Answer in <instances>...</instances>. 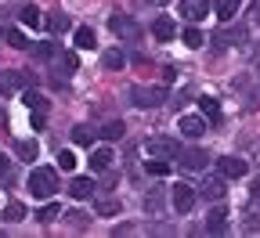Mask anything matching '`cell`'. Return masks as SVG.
Segmentation results:
<instances>
[{
  "label": "cell",
  "instance_id": "22",
  "mask_svg": "<svg viewBox=\"0 0 260 238\" xmlns=\"http://www.w3.org/2000/svg\"><path fill=\"white\" fill-rule=\"evenodd\" d=\"M199 109H203V116H210L213 123H220V105H217V97H199Z\"/></svg>",
  "mask_w": 260,
  "mask_h": 238
},
{
  "label": "cell",
  "instance_id": "39",
  "mask_svg": "<svg viewBox=\"0 0 260 238\" xmlns=\"http://www.w3.org/2000/svg\"><path fill=\"white\" fill-rule=\"evenodd\" d=\"M249 18L260 25V0H253V8H249Z\"/></svg>",
  "mask_w": 260,
  "mask_h": 238
},
{
  "label": "cell",
  "instance_id": "9",
  "mask_svg": "<svg viewBox=\"0 0 260 238\" xmlns=\"http://www.w3.org/2000/svg\"><path fill=\"white\" fill-rule=\"evenodd\" d=\"M181 15L188 22H203L210 15V0H181Z\"/></svg>",
  "mask_w": 260,
  "mask_h": 238
},
{
  "label": "cell",
  "instance_id": "21",
  "mask_svg": "<svg viewBox=\"0 0 260 238\" xmlns=\"http://www.w3.org/2000/svg\"><path fill=\"white\" fill-rule=\"evenodd\" d=\"M98 133H102V138H105V141H119V138H123V133H126V126H123V123L116 119V123H105V126H102V130H98Z\"/></svg>",
  "mask_w": 260,
  "mask_h": 238
},
{
  "label": "cell",
  "instance_id": "30",
  "mask_svg": "<svg viewBox=\"0 0 260 238\" xmlns=\"http://www.w3.org/2000/svg\"><path fill=\"white\" fill-rule=\"evenodd\" d=\"M4 40H8V47H15V51H25V47H29V40L22 37L18 29H8V32H4Z\"/></svg>",
  "mask_w": 260,
  "mask_h": 238
},
{
  "label": "cell",
  "instance_id": "17",
  "mask_svg": "<svg viewBox=\"0 0 260 238\" xmlns=\"http://www.w3.org/2000/svg\"><path fill=\"white\" fill-rule=\"evenodd\" d=\"M213 11H217L220 22H232L239 15V0H213Z\"/></svg>",
  "mask_w": 260,
  "mask_h": 238
},
{
  "label": "cell",
  "instance_id": "11",
  "mask_svg": "<svg viewBox=\"0 0 260 238\" xmlns=\"http://www.w3.org/2000/svg\"><path fill=\"white\" fill-rule=\"evenodd\" d=\"M177 159H181V166H184V169H206V162H210V155H206L203 148H188V152H177Z\"/></svg>",
  "mask_w": 260,
  "mask_h": 238
},
{
  "label": "cell",
  "instance_id": "28",
  "mask_svg": "<svg viewBox=\"0 0 260 238\" xmlns=\"http://www.w3.org/2000/svg\"><path fill=\"white\" fill-rule=\"evenodd\" d=\"M61 217V210H58V202H47L44 210H37V220L40 224H51V220H58Z\"/></svg>",
  "mask_w": 260,
  "mask_h": 238
},
{
  "label": "cell",
  "instance_id": "29",
  "mask_svg": "<svg viewBox=\"0 0 260 238\" xmlns=\"http://www.w3.org/2000/svg\"><path fill=\"white\" fill-rule=\"evenodd\" d=\"M40 22H44V18H40V11L32 8V4H25V8H22V25H29V29H37Z\"/></svg>",
  "mask_w": 260,
  "mask_h": 238
},
{
  "label": "cell",
  "instance_id": "18",
  "mask_svg": "<svg viewBox=\"0 0 260 238\" xmlns=\"http://www.w3.org/2000/svg\"><path fill=\"white\" fill-rule=\"evenodd\" d=\"M15 155H18L22 162H32V159L40 155V145H37V141H15Z\"/></svg>",
  "mask_w": 260,
  "mask_h": 238
},
{
  "label": "cell",
  "instance_id": "6",
  "mask_svg": "<svg viewBox=\"0 0 260 238\" xmlns=\"http://www.w3.org/2000/svg\"><path fill=\"white\" fill-rule=\"evenodd\" d=\"M177 130L184 133L188 141H199L203 133H206V119H203V116H181V119H177Z\"/></svg>",
  "mask_w": 260,
  "mask_h": 238
},
{
  "label": "cell",
  "instance_id": "32",
  "mask_svg": "<svg viewBox=\"0 0 260 238\" xmlns=\"http://www.w3.org/2000/svg\"><path fill=\"white\" fill-rule=\"evenodd\" d=\"M58 169L73 174V169H76V155H73V152H58Z\"/></svg>",
  "mask_w": 260,
  "mask_h": 238
},
{
  "label": "cell",
  "instance_id": "13",
  "mask_svg": "<svg viewBox=\"0 0 260 238\" xmlns=\"http://www.w3.org/2000/svg\"><path fill=\"white\" fill-rule=\"evenodd\" d=\"M112 148H94V155H90V169L94 174H105V169H112Z\"/></svg>",
  "mask_w": 260,
  "mask_h": 238
},
{
  "label": "cell",
  "instance_id": "5",
  "mask_svg": "<svg viewBox=\"0 0 260 238\" xmlns=\"http://www.w3.org/2000/svg\"><path fill=\"white\" fill-rule=\"evenodd\" d=\"M109 25H112L116 37H123V40H138V37H141L138 22L130 18V15H112V18H109Z\"/></svg>",
  "mask_w": 260,
  "mask_h": 238
},
{
  "label": "cell",
  "instance_id": "15",
  "mask_svg": "<svg viewBox=\"0 0 260 238\" xmlns=\"http://www.w3.org/2000/svg\"><path fill=\"white\" fill-rule=\"evenodd\" d=\"M199 191H203V198H224V191H228V188H224V177H220V174H213V177H206V181H203V188H199Z\"/></svg>",
  "mask_w": 260,
  "mask_h": 238
},
{
  "label": "cell",
  "instance_id": "24",
  "mask_svg": "<svg viewBox=\"0 0 260 238\" xmlns=\"http://www.w3.org/2000/svg\"><path fill=\"white\" fill-rule=\"evenodd\" d=\"M73 22H69V15H61V11H51V18H47V29L51 32H65Z\"/></svg>",
  "mask_w": 260,
  "mask_h": 238
},
{
  "label": "cell",
  "instance_id": "3",
  "mask_svg": "<svg viewBox=\"0 0 260 238\" xmlns=\"http://www.w3.org/2000/svg\"><path fill=\"white\" fill-rule=\"evenodd\" d=\"M162 97H167L162 87H130V101L138 109H155V105H162Z\"/></svg>",
  "mask_w": 260,
  "mask_h": 238
},
{
  "label": "cell",
  "instance_id": "12",
  "mask_svg": "<svg viewBox=\"0 0 260 238\" xmlns=\"http://www.w3.org/2000/svg\"><path fill=\"white\" fill-rule=\"evenodd\" d=\"M73 44H76V51H94V47H98V32H94L90 25H80V29L73 32Z\"/></svg>",
  "mask_w": 260,
  "mask_h": 238
},
{
  "label": "cell",
  "instance_id": "36",
  "mask_svg": "<svg viewBox=\"0 0 260 238\" xmlns=\"http://www.w3.org/2000/svg\"><path fill=\"white\" fill-rule=\"evenodd\" d=\"M119 210V202H112V198H105V202H98V213H105V217H112Z\"/></svg>",
  "mask_w": 260,
  "mask_h": 238
},
{
  "label": "cell",
  "instance_id": "40",
  "mask_svg": "<svg viewBox=\"0 0 260 238\" xmlns=\"http://www.w3.org/2000/svg\"><path fill=\"white\" fill-rule=\"evenodd\" d=\"M249 191H253V202H260V177H253V184H249Z\"/></svg>",
  "mask_w": 260,
  "mask_h": 238
},
{
  "label": "cell",
  "instance_id": "2",
  "mask_svg": "<svg viewBox=\"0 0 260 238\" xmlns=\"http://www.w3.org/2000/svg\"><path fill=\"white\" fill-rule=\"evenodd\" d=\"M145 152H148L152 159H177L181 145H177L174 138H167V133H159V138H148V141H145Z\"/></svg>",
  "mask_w": 260,
  "mask_h": 238
},
{
  "label": "cell",
  "instance_id": "34",
  "mask_svg": "<svg viewBox=\"0 0 260 238\" xmlns=\"http://www.w3.org/2000/svg\"><path fill=\"white\" fill-rule=\"evenodd\" d=\"M65 217H69V224H73V227H87V224H90V217H87L83 210H73V213H65Z\"/></svg>",
  "mask_w": 260,
  "mask_h": 238
},
{
  "label": "cell",
  "instance_id": "1",
  "mask_svg": "<svg viewBox=\"0 0 260 238\" xmlns=\"http://www.w3.org/2000/svg\"><path fill=\"white\" fill-rule=\"evenodd\" d=\"M29 191L37 195V198H51L54 191H58V169H51V166H37L29 174Z\"/></svg>",
  "mask_w": 260,
  "mask_h": 238
},
{
  "label": "cell",
  "instance_id": "33",
  "mask_svg": "<svg viewBox=\"0 0 260 238\" xmlns=\"http://www.w3.org/2000/svg\"><path fill=\"white\" fill-rule=\"evenodd\" d=\"M145 210H148V213H159V210H162V195H159V191H148V195H145Z\"/></svg>",
  "mask_w": 260,
  "mask_h": 238
},
{
  "label": "cell",
  "instance_id": "16",
  "mask_svg": "<svg viewBox=\"0 0 260 238\" xmlns=\"http://www.w3.org/2000/svg\"><path fill=\"white\" fill-rule=\"evenodd\" d=\"M206 231H213V234H224V231H228V210H224V206L210 210V217H206Z\"/></svg>",
  "mask_w": 260,
  "mask_h": 238
},
{
  "label": "cell",
  "instance_id": "37",
  "mask_svg": "<svg viewBox=\"0 0 260 238\" xmlns=\"http://www.w3.org/2000/svg\"><path fill=\"white\" fill-rule=\"evenodd\" d=\"M4 181H11V166H8L4 155H0V184H4Z\"/></svg>",
  "mask_w": 260,
  "mask_h": 238
},
{
  "label": "cell",
  "instance_id": "27",
  "mask_svg": "<svg viewBox=\"0 0 260 238\" xmlns=\"http://www.w3.org/2000/svg\"><path fill=\"white\" fill-rule=\"evenodd\" d=\"M54 58H58V65H61V69H69V73H76V69H80V58H76L73 51H58Z\"/></svg>",
  "mask_w": 260,
  "mask_h": 238
},
{
  "label": "cell",
  "instance_id": "35",
  "mask_svg": "<svg viewBox=\"0 0 260 238\" xmlns=\"http://www.w3.org/2000/svg\"><path fill=\"white\" fill-rule=\"evenodd\" d=\"M32 54H37V58H54L58 47H54V44H37V47H32Z\"/></svg>",
  "mask_w": 260,
  "mask_h": 238
},
{
  "label": "cell",
  "instance_id": "26",
  "mask_svg": "<svg viewBox=\"0 0 260 238\" xmlns=\"http://www.w3.org/2000/svg\"><path fill=\"white\" fill-rule=\"evenodd\" d=\"M73 141H76V145H94V130H90L87 123L73 126Z\"/></svg>",
  "mask_w": 260,
  "mask_h": 238
},
{
  "label": "cell",
  "instance_id": "38",
  "mask_svg": "<svg viewBox=\"0 0 260 238\" xmlns=\"http://www.w3.org/2000/svg\"><path fill=\"white\" fill-rule=\"evenodd\" d=\"M44 123H47V119H44V112L32 109V130H44Z\"/></svg>",
  "mask_w": 260,
  "mask_h": 238
},
{
  "label": "cell",
  "instance_id": "14",
  "mask_svg": "<svg viewBox=\"0 0 260 238\" xmlns=\"http://www.w3.org/2000/svg\"><path fill=\"white\" fill-rule=\"evenodd\" d=\"M65 191H69L73 198H90V195H94V181H90V177H73Z\"/></svg>",
  "mask_w": 260,
  "mask_h": 238
},
{
  "label": "cell",
  "instance_id": "31",
  "mask_svg": "<svg viewBox=\"0 0 260 238\" xmlns=\"http://www.w3.org/2000/svg\"><path fill=\"white\" fill-rule=\"evenodd\" d=\"M22 101H25L29 109H37V112H44V109H47V97H44V94H37V90H25V97H22Z\"/></svg>",
  "mask_w": 260,
  "mask_h": 238
},
{
  "label": "cell",
  "instance_id": "10",
  "mask_svg": "<svg viewBox=\"0 0 260 238\" xmlns=\"http://www.w3.org/2000/svg\"><path fill=\"white\" fill-rule=\"evenodd\" d=\"M246 40V29L239 25V29H228V32H213V51H224V47H232V44H242Z\"/></svg>",
  "mask_w": 260,
  "mask_h": 238
},
{
  "label": "cell",
  "instance_id": "19",
  "mask_svg": "<svg viewBox=\"0 0 260 238\" xmlns=\"http://www.w3.org/2000/svg\"><path fill=\"white\" fill-rule=\"evenodd\" d=\"M102 61H105V69H123V65H126V54H123L119 47H112V51L102 54Z\"/></svg>",
  "mask_w": 260,
  "mask_h": 238
},
{
  "label": "cell",
  "instance_id": "41",
  "mask_svg": "<svg viewBox=\"0 0 260 238\" xmlns=\"http://www.w3.org/2000/svg\"><path fill=\"white\" fill-rule=\"evenodd\" d=\"M134 231V224H119V227H112V234H130Z\"/></svg>",
  "mask_w": 260,
  "mask_h": 238
},
{
  "label": "cell",
  "instance_id": "42",
  "mask_svg": "<svg viewBox=\"0 0 260 238\" xmlns=\"http://www.w3.org/2000/svg\"><path fill=\"white\" fill-rule=\"evenodd\" d=\"M148 4H167V0H148Z\"/></svg>",
  "mask_w": 260,
  "mask_h": 238
},
{
  "label": "cell",
  "instance_id": "8",
  "mask_svg": "<svg viewBox=\"0 0 260 238\" xmlns=\"http://www.w3.org/2000/svg\"><path fill=\"white\" fill-rule=\"evenodd\" d=\"M152 37H155V40H162V44L174 40V37H177V22H174L170 15H159V18L152 22Z\"/></svg>",
  "mask_w": 260,
  "mask_h": 238
},
{
  "label": "cell",
  "instance_id": "20",
  "mask_svg": "<svg viewBox=\"0 0 260 238\" xmlns=\"http://www.w3.org/2000/svg\"><path fill=\"white\" fill-rule=\"evenodd\" d=\"M181 40H184V47H191V51L206 44V37H203V32H199V29H195V25H188V29L181 32Z\"/></svg>",
  "mask_w": 260,
  "mask_h": 238
},
{
  "label": "cell",
  "instance_id": "23",
  "mask_svg": "<svg viewBox=\"0 0 260 238\" xmlns=\"http://www.w3.org/2000/svg\"><path fill=\"white\" fill-rule=\"evenodd\" d=\"M145 169H148L152 177H167V174H170V162H167V159H152V155H148Z\"/></svg>",
  "mask_w": 260,
  "mask_h": 238
},
{
  "label": "cell",
  "instance_id": "7",
  "mask_svg": "<svg viewBox=\"0 0 260 238\" xmlns=\"http://www.w3.org/2000/svg\"><path fill=\"white\" fill-rule=\"evenodd\" d=\"M170 198H174V210L177 213H188L195 206V188L191 184H174V195Z\"/></svg>",
  "mask_w": 260,
  "mask_h": 238
},
{
  "label": "cell",
  "instance_id": "25",
  "mask_svg": "<svg viewBox=\"0 0 260 238\" xmlns=\"http://www.w3.org/2000/svg\"><path fill=\"white\" fill-rule=\"evenodd\" d=\"M4 220H8V224L25 220V206H22V202H8V206H4Z\"/></svg>",
  "mask_w": 260,
  "mask_h": 238
},
{
  "label": "cell",
  "instance_id": "4",
  "mask_svg": "<svg viewBox=\"0 0 260 238\" xmlns=\"http://www.w3.org/2000/svg\"><path fill=\"white\" fill-rule=\"evenodd\" d=\"M246 159H239V155H224V159H217V174L224 177V181H242L246 177Z\"/></svg>",
  "mask_w": 260,
  "mask_h": 238
}]
</instances>
